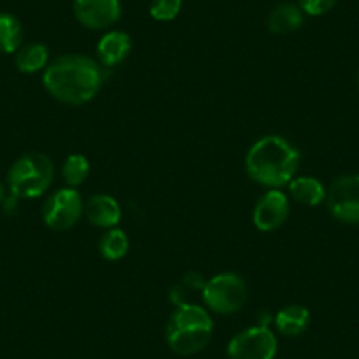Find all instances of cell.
Wrapping results in <instances>:
<instances>
[{
  "label": "cell",
  "mask_w": 359,
  "mask_h": 359,
  "mask_svg": "<svg viewBox=\"0 0 359 359\" xmlns=\"http://www.w3.org/2000/svg\"><path fill=\"white\" fill-rule=\"evenodd\" d=\"M127 250H129L127 234L123 231L115 229V227L102 234V238L99 240V252L108 261H118L127 254Z\"/></svg>",
  "instance_id": "ac0fdd59"
},
{
  "label": "cell",
  "mask_w": 359,
  "mask_h": 359,
  "mask_svg": "<svg viewBox=\"0 0 359 359\" xmlns=\"http://www.w3.org/2000/svg\"><path fill=\"white\" fill-rule=\"evenodd\" d=\"M85 215L92 226L113 229V227L118 226L120 219H122V208H120L118 201L111 196L97 194L92 196L86 201Z\"/></svg>",
  "instance_id": "8fae6325"
},
{
  "label": "cell",
  "mask_w": 359,
  "mask_h": 359,
  "mask_svg": "<svg viewBox=\"0 0 359 359\" xmlns=\"http://www.w3.org/2000/svg\"><path fill=\"white\" fill-rule=\"evenodd\" d=\"M337 0H298L302 11L309 16H323L334 8Z\"/></svg>",
  "instance_id": "44dd1931"
},
{
  "label": "cell",
  "mask_w": 359,
  "mask_h": 359,
  "mask_svg": "<svg viewBox=\"0 0 359 359\" xmlns=\"http://www.w3.org/2000/svg\"><path fill=\"white\" fill-rule=\"evenodd\" d=\"M331 215L344 224L359 226V175L337 178L326 192Z\"/></svg>",
  "instance_id": "ba28073f"
},
{
  "label": "cell",
  "mask_w": 359,
  "mask_h": 359,
  "mask_svg": "<svg viewBox=\"0 0 359 359\" xmlns=\"http://www.w3.org/2000/svg\"><path fill=\"white\" fill-rule=\"evenodd\" d=\"M289 212H291V206H289L287 196L278 189H271L255 203L252 219L259 231L269 233V231L278 229L287 220Z\"/></svg>",
  "instance_id": "30bf717a"
},
{
  "label": "cell",
  "mask_w": 359,
  "mask_h": 359,
  "mask_svg": "<svg viewBox=\"0 0 359 359\" xmlns=\"http://www.w3.org/2000/svg\"><path fill=\"white\" fill-rule=\"evenodd\" d=\"M85 212L81 196L76 189L65 187L51 194L43 206V220L50 229L62 233L78 224Z\"/></svg>",
  "instance_id": "8992f818"
},
{
  "label": "cell",
  "mask_w": 359,
  "mask_h": 359,
  "mask_svg": "<svg viewBox=\"0 0 359 359\" xmlns=\"http://www.w3.org/2000/svg\"><path fill=\"white\" fill-rule=\"evenodd\" d=\"M289 192L296 203L303 206H317L326 199V189L313 176H299L289 182Z\"/></svg>",
  "instance_id": "5bb4252c"
},
{
  "label": "cell",
  "mask_w": 359,
  "mask_h": 359,
  "mask_svg": "<svg viewBox=\"0 0 359 359\" xmlns=\"http://www.w3.org/2000/svg\"><path fill=\"white\" fill-rule=\"evenodd\" d=\"M303 15L302 8L291 2H284L271 9L268 16V29L269 32L277 34V36H285V34H292L296 30L302 29L303 25Z\"/></svg>",
  "instance_id": "4fadbf2b"
},
{
  "label": "cell",
  "mask_w": 359,
  "mask_h": 359,
  "mask_svg": "<svg viewBox=\"0 0 359 359\" xmlns=\"http://www.w3.org/2000/svg\"><path fill=\"white\" fill-rule=\"evenodd\" d=\"M130 48H133V43H130L129 34L122 30H111L99 41L97 58L104 67H113L129 57Z\"/></svg>",
  "instance_id": "7c38bea8"
},
{
  "label": "cell",
  "mask_w": 359,
  "mask_h": 359,
  "mask_svg": "<svg viewBox=\"0 0 359 359\" xmlns=\"http://www.w3.org/2000/svg\"><path fill=\"white\" fill-rule=\"evenodd\" d=\"M184 285H187L189 289H201V291H203V289H205V285H206V282H205V278L201 277V275L194 273V271H192V273L185 275Z\"/></svg>",
  "instance_id": "7402d4cb"
},
{
  "label": "cell",
  "mask_w": 359,
  "mask_h": 359,
  "mask_svg": "<svg viewBox=\"0 0 359 359\" xmlns=\"http://www.w3.org/2000/svg\"><path fill=\"white\" fill-rule=\"evenodd\" d=\"M206 306L220 316H231L243 309L248 299V289L236 273H220L206 282L203 289Z\"/></svg>",
  "instance_id": "5b68a950"
},
{
  "label": "cell",
  "mask_w": 359,
  "mask_h": 359,
  "mask_svg": "<svg viewBox=\"0 0 359 359\" xmlns=\"http://www.w3.org/2000/svg\"><path fill=\"white\" fill-rule=\"evenodd\" d=\"M310 324V312L302 305H289L275 316V326L284 337H299Z\"/></svg>",
  "instance_id": "9a60e30c"
},
{
  "label": "cell",
  "mask_w": 359,
  "mask_h": 359,
  "mask_svg": "<svg viewBox=\"0 0 359 359\" xmlns=\"http://www.w3.org/2000/svg\"><path fill=\"white\" fill-rule=\"evenodd\" d=\"M88 161H86V157L78 154L69 155V157L65 158L64 165H62V176H64L67 187L71 189H76L78 185H81L86 180V176H88Z\"/></svg>",
  "instance_id": "d6986e66"
},
{
  "label": "cell",
  "mask_w": 359,
  "mask_h": 359,
  "mask_svg": "<svg viewBox=\"0 0 359 359\" xmlns=\"http://www.w3.org/2000/svg\"><path fill=\"white\" fill-rule=\"evenodd\" d=\"M74 16L90 30H104L115 25L122 15L120 0H74Z\"/></svg>",
  "instance_id": "9c48e42d"
},
{
  "label": "cell",
  "mask_w": 359,
  "mask_h": 359,
  "mask_svg": "<svg viewBox=\"0 0 359 359\" xmlns=\"http://www.w3.org/2000/svg\"><path fill=\"white\" fill-rule=\"evenodd\" d=\"M213 320L203 306L182 303L169 317L165 340L172 352L192 355L201 352L212 340Z\"/></svg>",
  "instance_id": "3957f363"
},
{
  "label": "cell",
  "mask_w": 359,
  "mask_h": 359,
  "mask_svg": "<svg viewBox=\"0 0 359 359\" xmlns=\"http://www.w3.org/2000/svg\"><path fill=\"white\" fill-rule=\"evenodd\" d=\"M23 44V27L16 16L0 13V53H16Z\"/></svg>",
  "instance_id": "e0dca14e"
},
{
  "label": "cell",
  "mask_w": 359,
  "mask_h": 359,
  "mask_svg": "<svg viewBox=\"0 0 359 359\" xmlns=\"http://www.w3.org/2000/svg\"><path fill=\"white\" fill-rule=\"evenodd\" d=\"M299 165V151L280 136H264L255 141L245 158L247 175L255 184L269 189L287 185Z\"/></svg>",
  "instance_id": "7a4b0ae2"
},
{
  "label": "cell",
  "mask_w": 359,
  "mask_h": 359,
  "mask_svg": "<svg viewBox=\"0 0 359 359\" xmlns=\"http://www.w3.org/2000/svg\"><path fill=\"white\" fill-rule=\"evenodd\" d=\"M50 60V51L44 44L30 43L16 51V67L25 74L43 71Z\"/></svg>",
  "instance_id": "2e32d148"
},
{
  "label": "cell",
  "mask_w": 359,
  "mask_h": 359,
  "mask_svg": "<svg viewBox=\"0 0 359 359\" xmlns=\"http://www.w3.org/2000/svg\"><path fill=\"white\" fill-rule=\"evenodd\" d=\"M53 175V161L46 154L30 151V154L22 155L9 169V191L20 199L39 198L50 189Z\"/></svg>",
  "instance_id": "277c9868"
},
{
  "label": "cell",
  "mask_w": 359,
  "mask_h": 359,
  "mask_svg": "<svg viewBox=\"0 0 359 359\" xmlns=\"http://www.w3.org/2000/svg\"><path fill=\"white\" fill-rule=\"evenodd\" d=\"M355 85H358V90H359V71H358V76H355Z\"/></svg>",
  "instance_id": "cb8c5ba5"
},
{
  "label": "cell",
  "mask_w": 359,
  "mask_h": 359,
  "mask_svg": "<svg viewBox=\"0 0 359 359\" xmlns=\"http://www.w3.org/2000/svg\"><path fill=\"white\" fill-rule=\"evenodd\" d=\"M104 71L94 58L64 55L46 67L43 76L48 94L64 104L79 106L92 101L101 90Z\"/></svg>",
  "instance_id": "6da1fadb"
},
{
  "label": "cell",
  "mask_w": 359,
  "mask_h": 359,
  "mask_svg": "<svg viewBox=\"0 0 359 359\" xmlns=\"http://www.w3.org/2000/svg\"><path fill=\"white\" fill-rule=\"evenodd\" d=\"M184 0H151L150 15L157 22H171L182 11Z\"/></svg>",
  "instance_id": "ffe728a7"
},
{
  "label": "cell",
  "mask_w": 359,
  "mask_h": 359,
  "mask_svg": "<svg viewBox=\"0 0 359 359\" xmlns=\"http://www.w3.org/2000/svg\"><path fill=\"white\" fill-rule=\"evenodd\" d=\"M4 199H6V187H4V184L0 182V205H2V201H4Z\"/></svg>",
  "instance_id": "603a6c76"
},
{
  "label": "cell",
  "mask_w": 359,
  "mask_h": 359,
  "mask_svg": "<svg viewBox=\"0 0 359 359\" xmlns=\"http://www.w3.org/2000/svg\"><path fill=\"white\" fill-rule=\"evenodd\" d=\"M277 337L268 326H254L241 331L227 345L229 359H273Z\"/></svg>",
  "instance_id": "52a82bcc"
}]
</instances>
